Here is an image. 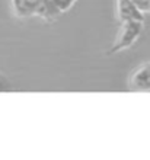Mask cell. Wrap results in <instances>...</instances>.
<instances>
[{
	"instance_id": "6da1fadb",
	"label": "cell",
	"mask_w": 150,
	"mask_h": 160,
	"mask_svg": "<svg viewBox=\"0 0 150 160\" xmlns=\"http://www.w3.org/2000/svg\"><path fill=\"white\" fill-rule=\"evenodd\" d=\"M13 15L19 19L39 18L44 22H55L63 13L53 0H10Z\"/></svg>"
},
{
	"instance_id": "7a4b0ae2",
	"label": "cell",
	"mask_w": 150,
	"mask_h": 160,
	"mask_svg": "<svg viewBox=\"0 0 150 160\" xmlns=\"http://www.w3.org/2000/svg\"><path fill=\"white\" fill-rule=\"evenodd\" d=\"M144 29V22L143 21H125L120 22V29L114 39L112 45L109 48L108 54H117L124 50H128L133 47L138 38L142 37Z\"/></svg>"
},
{
	"instance_id": "3957f363",
	"label": "cell",
	"mask_w": 150,
	"mask_h": 160,
	"mask_svg": "<svg viewBox=\"0 0 150 160\" xmlns=\"http://www.w3.org/2000/svg\"><path fill=\"white\" fill-rule=\"evenodd\" d=\"M128 89L133 92H150V61L142 63L130 73Z\"/></svg>"
},
{
	"instance_id": "277c9868",
	"label": "cell",
	"mask_w": 150,
	"mask_h": 160,
	"mask_svg": "<svg viewBox=\"0 0 150 160\" xmlns=\"http://www.w3.org/2000/svg\"><path fill=\"white\" fill-rule=\"evenodd\" d=\"M117 19L120 22H125V21L144 22V12L134 3L133 0H117Z\"/></svg>"
},
{
	"instance_id": "5b68a950",
	"label": "cell",
	"mask_w": 150,
	"mask_h": 160,
	"mask_svg": "<svg viewBox=\"0 0 150 160\" xmlns=\"http://www.w3.org/2000/svg\"><path fill=\"white\" fill-rule=\"evenodd\" d=\"M10 89H12V84H10L9 79L4 76L3 73H2V70H0V92H8Z\"/></svg>"
},
{
	"instance_id": "8992f818",
	"label": "cell",
	"mask_w": 150,
	"mask_h": 160,
	"mask_svg": "<svg viewBox=\"0 0 150 160\" xmlns=\"http://www.w3.org/2000/svg\"><path fill=\"white\" fill-rule=\"evenodd\" d=\"M134 3L137 4L138 8L142 9L143 12H150V0H133Z\"/></svg>"
}]
</instances>
